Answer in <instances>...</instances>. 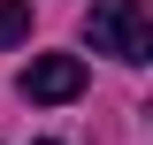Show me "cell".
Listing matches in <instances>:
<instances>
[{
  "label": "cell",
  "instance_id": "2",
  "mask_svg": "<svg viewBox=\"0 0 153 145\" xmlns=\"http://www.w3.org/2000/svg\"><path fill=\"white\" fill-rule=\"evenodd\" d=\"M76 92H84V61L76 54H38L31 69H23V99H38V107H61Z\"/></svg>",
  "mask_w": 153,
  "mask_h": 145
},
{
  "label": "cell",
  "instance_id": "4",
  "mask_svg": "<svg viewBox=\"0 0 153 145\" xmlns=\"http://www.w3.org/2000/svg\"><path fill=\"white\" fill-rule=\"evenodd\" d=\"M38 145H46V138H38Z\"/></svg>",
  "mask_w": 153,
  "mask_h": 145
},
{
  "label": "cell",
  "instance_id": "1",
  "mask_svg": "<svg viewBox=\"0 0 153 145\" xmlns=\"http://www.w3.org/2000/svg\"><path fill=\"white\" fill-rule=\"evenodd\" d=\"M84 38H92V54L146 61L153 54V8H146V0H100L92 16H84Z\"/></svg>",
  "mask_w": 153,
  "mask_h": 145
},
{
  "label": "cell",
  "instance_id": "3",
  "mask_svg": "<svg viewBox=\"0 0 153 145\" xmlns=\"http://www.w3.org/2000/svg\"><path fill=\"white\" fill-rule=\"evenodd\" d=\"M31 38V0H0V46Z\"/></svg>",
  "mask_w": 153,
  "mask_h": 145
}]
</instances>
